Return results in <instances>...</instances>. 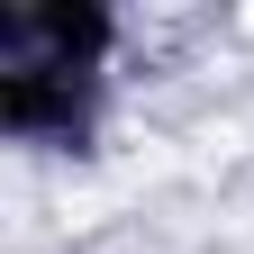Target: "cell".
Segmentation results:
<instances>
[{
	"label": "cell",
	"mask_w": 254,
	"mask_h": 254,
	"mask_svg": "<svg viewBox=\"0 0 254 254\" xmlns=\"http://www.w3.org/2000/svg\"><path fill=\"white\" fill-rule=\"evenodd\" d=\"M127 37L136 27L109 0H0V64H46V73L118 82Z\"/></svg>",
	"instance_id": "2"
},
{
	"label": "cell",
	"mask_w": 254,
	"mask_h": 254,
	"mask_svg": "<svg viewBox=\"0 0 254 254\" xmlns=\"http://www.w3.org/2000/svg\"><path fill=\"white\" fill-rule=\"evenodd\" d=\"M109 118H118V82L46 73V64H0V136L27 164H91L109 145Z\"/></svg>",
	"instance_id": "1"
}]
</instances>
